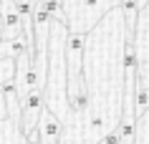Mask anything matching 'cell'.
Masks as SVG:
<instances>
[{
    "label": "cell",
    "instance_id": "cell-9",
    "mask_svg": "<svg viewBox=\"0 0 149 144\" xmlns=\"http://www.w3.org/2000/svg\"><path fill=\"white\" fill-rule=\"evenodd\" d=\"M28 144H38V139H36V131H33V134H28Z\"/></svg>",
    "mask_w": 149,
    "mask_h": 144
},
{
    "label": "cell",
    "instance_id": "cell-6",
    "mask_svg": "<svg viewBox=\"0 0 149 144\" xmlns=\"http://www.w3.org/2000/svg\"><path fill=\"white\" fill-rule=\"evenodd\" d=\"M147 109H149V86H136L134 88V114H136V119H141Z\"/></svg>",
    "mask_w": 149,
    "mask_h": 144
},
{
    "label": "cell",
    "instance_id": "cell-5",
    "mask_svg": "<svg viewBox=\"0 0 149 144\" xmlns=\"http://www.w3.org/2000/svg\"><path fill=\"white\" fill-rule=\"evenodd\" d=\"M119 10L124 13V33H129V35H134L136 33V10H139V3L136 0H121L119 3Z\"/></svg>",
    "mask_w": 149,
    "mask_h": 144
},
{
    "label": "cell",
    "instance_id": "cell-1",
    "mask_svg": "<svg viewBox=\"0 0 149 144\" xmlns=\"http://www.w3.org/2000/svg\"><path fill=\"white\" fill-rule=\"evenodd\" d=\"M43 106H46V99H43V88H33L28 91V96L23 99V104H20V131L25 136L33 134L36 131V124L40 119V111H43Z\"/></svg>",
    "mask_w": 149,
    "mask_h": 144
},
{
    "label": "cell",
    "instance_id": "cell-8",
    "mask_svg": "<svg viewBox=\"0 0 149 144\" xmlns=\"http://www.w3.org/2000/svg\"><path fill=\"white\" fill-rule=\"evenodd\" d=\"M8 119V109H5V101H3V94H0V121Z\"/></svg>",
    "mask_w": 149,
    "mask_h": 144
},
{
    "label": "cell",
    "instance_id": "cell-4",
    "mask_svg": "<svg viewBox=\"0 0 149 144\" xmlns=\"http://www.w3.org/2000/svg\"><path fill=\"white\" fill-rule=\"evenodd\" d=\"M0 144H28V136L20 131L18 121L3 119L0 121Z\"/></svg>",
    "mask_w": 149,
    "mask_h": 144
},
{
    "label": "cell",
    "instance_id": "cell-7",
    "mask_svg": "<svg viewBox=\"0 0 149 144\" xmlns=\"http://www.w3.org/2000/svg\"><path fill=\"white\" fill-rule=\"evenodd\" d=\"M15 81V61L13 58H0V83Z\"/></svg>",
    "mask_w": 149,
    "mask_h": 144
},
{
    "label": "cell",
    "instance_id": "cell-11",
    "mask_svg": "<svg viewBox=\"0 0 149 144\" xmlns=\"http://www.w3.org/2000/svg\"><path fill=\"white\" fill-rule=\"evenodd\" d=\"M15 3H20V0H13V5H15Z\"/></svg>",
    "mask_w": 149,
    "mask_h": 144
},
{
    "label": "cell",
    "instance_id": "cell-2",
    "mask_svg": "<svg viewBox=\"0 0 149 144\" xmlns=\"http://www.w3.org/2000/svg\"><path fill=\"white\" fill-rule=\"evenodd\" d=\"M61 136H63V124L53 116L51 109L43 106L40 119L36 124V139H38V144H61Z\"/></svg>",
    "mask_w": 149,
    "mask_h": 144
},
{
    "label": "cell",
    "instance_id": "cell-10",
    "mask_svg": "<svg viewBox=\"0 0 149 144\" xmlns=\"http://www.w3.org/2000/svg\"><path fill=\"white\" fill-rule=\"evenodd\" d=\"M0 38H3V15H0Z\"/></svg>",
    "mask_w": 149,
    "mask_h": 144
},
{
    "label": "cell",
    "instance_id": "cell-3",
    "mask_svg": "<svg viewBox=\"0 0 149 144\" xmlns=\"http://www.w3.org/2000/svg\"><path fill=\"white\" fill-rule=\"evenodd\" d=\"M23 53H33L36 56V46L25 35H18L13 40H0V58H20Z\"/></svg>",
    "mask_w": 149,
    "mask_h": 144
}]
</instances>
